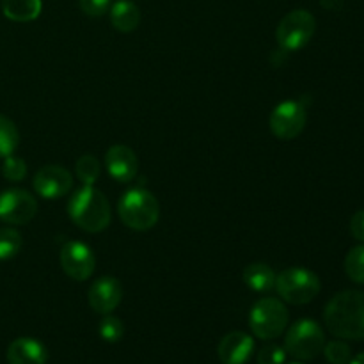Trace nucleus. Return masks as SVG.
<instances>
[{
	"instance_id": "1",
	"label": "nucleus",
	"mask_w": 364,
	"mask_h": 364,
	"mask_svg": "<svg viewBox=\"0 0 364 364\" xmlns=\"http://www.w3.org/2000/svg\"><path fill=\"white\" fill-rule=\"evenodd\" d=\"M326 327L341 340H364V291L347 290L334 295L323 311Z\"/></svg>"
},
{
	"instance_id": "2",
	"label": "nucleus",
	"mask_w": 364,
	"mask_h": 364,
	"mask_svg": "<svg viewBox=\"0 0 364 364\" xmlns=\"http://www.w3.org/2000/svg\"><path fill=\"white\" fill-rule=\"evenodd\" d=\"M68 213L71 220L87 233H100L109 226L112 219L109 201L103 192L92 185H84L71 196L68 203Z\"/></svg>"
},
{
	"instance_id": "3",
	"label": "nucleus",
	"mask_w": 364,
	"mask_h": 364,
	"mask_svg": "<svg viewBox=\"0 0 364 364\" xmlns=\"http://www.w3.org/2000/svg\"><path fill=\"white\" fill-rule=\"evenodd\" d=\"M119 217L130 230L148 231L155 228L160 217V205L146 188H132L119 199Z\"/></svg>"
},
{
	"instance_id": "4",
	"label": "nucleus",
	"mask_w": 364,
	"mask_h": 364,
	"mask_svg": "<svg viewBox=\"0 0 364 364\" xmlns=\"http://www.w3.org/2000/svg\"><path fill=\"white\" fill-rule=\"evenodd\" d=\"M288 309L279 299L263 297L256 302L249 313V326L252 334L259 340H276L288 327Z\"/></svg>"
},
{
	"instance_id": "5",
	"label": "nucleus",
	"mask_w": 364,
	"mask_h": 364,
	"mask_svg": "<svg viewBox=\"0 0 364 364\" xmlns=\"http://www.w3.org/2000/svg\"><path fill=\"white\" fill-rule=\"evenodd\" d=\"M277 294L284 302L295 306L309 304L320 294V279L315 272L302 267L284 269L279 276H276Z\"/></svg>"
},
{
	"instance_id": "6",
	"label": "nucleus",
	"mask_w": 364,
	"mask_h": 364,
	"mask_svg": "<svg viewBox=\"0 0 364 364\" xmlns=\"http://www.w3.org/2000/svg\"><path fill=\"white\" fill-rule=\"evenodd\" d=\"M326 347V334L315 320L302 318L288 329L284 338V350L299 361H311L318 358Z\"/></svg>"
},
{
	"instance_id": "7",
	"label": "nucleus",
	"mask_w": 364,
	"mask_h": 364,
	"mask_svg": "<svg viewBox=\"0 0 364 364\" xmlns=\"http://www.w3.org/2000/svg\"><path fill=\"white\" fill-rule=\"evenodd\" d=\"M315 31V16L306 9H295L279 21L276 28V39L284 52H294L304 48L311 41Z\"/></svg>"
},
{
	"instance_id": "8",
	"label": "nucleus",
	"mask_w": 364,
	"mask_h": 364,
	"mask_svg": "<svg viewBox=\"0 0 364 364\" xmlns=\"http://www.w3.org/2000/svg\"><path fill=\"white\" fill-rule=\"evenodd\" d=\"M308 121L306 107L295 100H287L274 107L270 114V130L281 141H294L302 134Z\"/></svg>"
},
{
	"instance_id": "9",
	"label": "nucleus",
	"mask_w": 364,
	"mask_h": 364,
	"mask_svg": "<svg viewBox=\"0 0 364 364\" xmlns=\"http://www.w3.org/2000/svg\"><path fill=\"white\" fill-rule=\"evenodd\" d=\"M38 201L34 196L21 188H9L0 192V220L13 226H23L34 219Z\"/></svg>"
},
{
	"instance_id": "10",
	"label": "nucleus",
	"mask_w": 364,
	"mask_h": 364,
	"mask_svg": "<svg viewBox=\"0 0 364 364\" xmlns=\"http://www.w3.org/2000/svg\"><path fill=\"white\" fill-rule=\"evenodd\" d=\"M60 267L75 281H85L96 267L95 255L84 242H68L60 251Z\"/></svg>"
},
{
	"instance_id": "11",
	"label": "nucleus",
	"mask_w": 364,
	"mask_h": 364,
	"mask_svg": "<svg viewBox=\"0 0 364 364\" xmlns=\"http://www.w3.org/2000/svg\"><path fill=\"white\" fill-rule=\"evenodd\" d=\"M73 187V176L63 166H46L34 176V191L45 199H59Z\"/></svg>"
},
{
	"instance_id": "12",
	"label": "nucleus",
	"mask_w": 364,
	"mask_h": 364,
	"mask_svg": "<svg viewBox=\"0 0 364 364\" xmlns=\"http://www.w3.org/2000/svg\"><path fill=\"white\" fill-rule=\"evenodd\" d=\"M89 306L100 315H110L123 299V287L116 277H100L89 288Z\"/></svg>"
},
{
	"instance_id": "13",
	"label": "nucleus",
	"mask_w": 364,
	"mask_h": 364,
	"mask_svg": "<svg viewBox=\"0 0 364 364\" xmlns=\"http://www.w3.org/2000/svg\"><path fill=\"white\" fill-rule=\"evenodd\" d=\"M105 167L117 183H128L139 171V160L134 149L124 144H116L107 151Z\"/></svg>"
},
{
	"instance_id": "14",
	"label": "nucleus",
	"mask_w": 364,
	"mask_h": 364,
	"mask_svg": "<svg viewBox=\"0 0 364 364\" xmlns=\"http://www.w3.org/2000/svg\"><path fill=\"white\" fill-rule=\"evenodd\" d=\"M255 354V340L249 334L233 331L219 343V359L224 364H245Z\"/></svg>"
},
{
	"instance_id": "15",
	"label": "nucleus",
	"mask_w": 364,
	"mask_h": 364,
	"mask_svg": "<svg viewBox=\"0 0 364 364\" xmlns=\"http://www.w3.org/2000/svg\"><path fill=\"white\" fill-rule=\"evenodd\" d=\"M48 350L41 341L34 338H18L7 348L9 364H46Z\"/></svg>"
},
{
	"instance_id": "16",
	"label": "nucleus",
	"mask_w": 364,
	"mask_h": 364,
	"mask_svg": "<svg viewBox=\"0 0 364 364\" xmlns=\"http://www.w3.org/2000/svg\"><path fill=\"white\" fill-rule=\"evenodd\" d=\"M110 21L119 32H134L141 23V11L130 0H117L110 6Z\"/></svg>"
},
{
	"instance_id": "17",
	"label": "nucleus",
	"mask_w": 364,
	"mask_h": 364,
	"mask_svg": "<svg viewBox=\"0 0 364 364\" xmlns=\"http://www.w3.org/2000/svg\"><path fill=\"white\" fill-rule=\"evenodd\" d=\"M41 0H2L4 16L18 23L36 20L41 14Z\"/></svg>"
},
{
	"instance_id": "18",
	"label": "nucleus",
	"mask_w": 364,
	"mask_h": 364,
	"mask_svg": "<svg viewBox=\"0 0 364 364\" xmlns=\"http://www.w3.org/2000/svg\"><path fill=\"white\" fill-rule=\"evenodd\" d=\"M244 283L258 294H265L276 287V272L265 263H251L244 270Z\"/></svg>"
},
{
	"instance_id": "19",
	"label": "nucleus",
	"mask_w": 364,
	"mask_h": 364,
	"mask_svg": "<svg viewBox=\"0 0 364 364\" xmlns=\"http://www.w3.org/2000/svg\"><path fill=\"white\" fill-rule=\"evenodd\" d=\"M18 144H20V134L16 124L9 117L0 116V159L13 155Z\"/></svg>"
},
{
	"instance_id": "20",
	"label": "nucleus",
	"mask_w": 364,
	"mask_h": 364,
	"mask_svg": "<svg viewBox=\"0 0 364 364\" xmlns=\"http://www.w3.org/2000/svg\"><path fill=\"white\" fill-rule=\"evenodd\" d=\"M21 249V235L14 228H0V262L14 258Z\"/></svg>"
},
{
	"instance_id": "21",
	"label": "nucleus",
	"mask_w": 364,
	"mask_h": 364,
	"mask_svg": "<svg viewBox=\"0 0 364 364\" xmlns=\"http://www.w3.org/2000/svg\"><path fill=\"white\" fill-rule=\"evenodd\" d=\"M75 171H77V178L84 185H95L96 180L100 178V173H102L98 159L92 155H82L77 160Z\"/></svg>"
},
{
	"instance_id": "22",
	"label": "nucleus",
	"mask_w": 364,
	"mask_h": 364,
	"mask_svg": "<svg viewBox=\"0 0 364 364\" xmlns=\"http://www.w3.org/2000/svg\"><path fill=\"white\" fill-rule=\"evenodd\" d=\"M345 272L354 283L364 284V245L350 249L345 258Z\"/></svg>"
},
{
	"instance_id": "23",
	"label": "nucleus",
	"mask_w": 364,
	"mask_h": 364,
	"mask_svg": "<svg viewBox=\"0 0 364 364\" xmlns=\"http://www.w3.org/2000/svg\"><path fill=\"white\" fill-rule=\"evenodd\" d=\"M98 333L105 341H109V343H116V341H119L121 338H123L124 326L117 316L105 315L102 318V322H100Z\"/></svg>"
},
{
	"instance_id": "24",
	"label": "nucleus",
	"mask_w": 364,
	"mask_h": 364,
	"mask_svg": "<svg viewBox=\"0 0 364 364\" xmlns=\"http://www.w3.org/2000/svg\"><path fill=\"white\" fill-rule=\"evenodd\" d=\"M323 355L331 364H348L352 359V350L345 341H331L323 347Z\"/></svg>"
},
{
	"instance_id": "25",
	"label": "nucleus",
	"mask_w": 364,
	"mask_h": 364,
	"mask_svg": "<svg viewBox=\"0 0 364 364\" xmlns=\"http://www.w3.org/2000/svg\"><path fill=\"white\" fill-rule=\"evenodd\" d=\"M2 174L9 181H21L25 178V174H27V164L21 159H18V156H6L2 166Z\"/></svg>"
},
{
	"instance_id": "26",
	"label": "nucleus",
	"mask_w": 364,
	"mask_h": 364,
	"mask_svg": "<svg viewBox=\"0 0 364 364\" xmlns=\"http://www.w3.org/2000/svg\"><path fill=\"white\" fill-rule=\"evenodd\" d=\"M256 361H258V364H284V361H287V350H284V347H279V345L269 343L259 348V352L256 354Z\"/></svg>"
},
{
	"instance_id": "27",
	"label": "nucleus",
	"mask_w": 364,
	"mask_h": 364,
	"mask_svg": "<svg viewBox=\"0 0 364 364\" xmlns=\"http://www.w3.org/2000/svg\"><path fill=\"white\" fill-rule=\"evenodd\" d=\"M110 2L112 0H78V6H80V9L87 16L100 18L107 14V11L110 9Z\"/></svg>"
},
{
	"instance_id": "28",
	"label": "nucleus",
	"mask_w": 364,
	"mask_h": 364,
	"mask_svg": "<svg viewBox=\"0 0 364 364\" xmlns=\"http://www.w3.org/2000/svg\"><path fill=\"white\" fill-rule=\"evenodd\" d=\"M350 233L355 240L364 242V210H359L350 219Z\"/></svg>"
},
{
	"instance_id": "29",
	"label": "nucleus",
	"mask_w": 364,
	"mask_h": 364,
	"mask_svg": "<svg viewBox=\"0 0 364 364\" xmlns=\"http://www.w3.org/2000/svg\"><path fill=\"white\" fill-rule=\"evenodd\" d=\"M348 364H364V352H361L359 355H355V358H352Z\"/></svg>"
},
{
	"instance_id": "30",
	"label": "nucleus",
	"mask_w": 364,
	"mask_h": 364,
	"mask_svg": "<svg viewBox=\"0 0 364 364\" xmlns=\"http://www.w3.org/2000/svg\"><path fill=\"white\" fill-rule=\"evenodd\" d=\"M291 364H302V363H291Z\"/></svg>"
}]
</instances>
